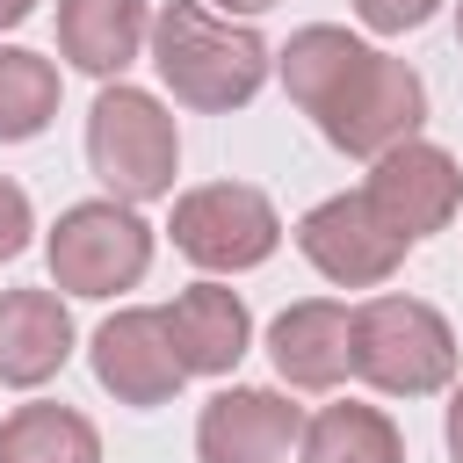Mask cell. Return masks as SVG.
<instances>
[{"mask_svg": "<svg viewBox=\"0 0 463 463\" xmlns=\"http://www.w3.org/2000/svg\"><path fill=\"white\" fill-rule=\"evenodd\" d=\"M29 232H36V210H29L22 181H7V174H0V260H14V253L29 246Z\"/></svg>", "mask_w": 463, "mask_h": 463, "instance_id": "20", "label": "cell"}, {"mask_svg": "<svg viewBox=\"0 0 463 463\" xmlns=\"http://www.w3.org/2000/svg\"><path fill=\"white\" fill-rule=\"evenodd\" d=\"M0 463H101V434L72 405H14L0 420Z\"/></svg>", "mask_w": 463, "mask_h": 463, "instance_id": "16", "label": "cell"}, {"mask_svg": "<svg viewBox=\"0 0 463 463\" xmlns=\"http://www.w3.org/2000/svg\"><path fill=\"white\" fill-rule=\"evenodd\" d=\"M174 253H188L210 275H246L282 246V217L253 181H203L174 195Z\"/></svg>", "mask_w": 463, "mask_h": 463, "instance_id": "6", "label": "cell"}, {"mask_svg": "<svg viewBox=\"0 0 463 463\" xmlns=\"http://www.w3.org/2000/svg\"><path fill=\"white\" fill-rule=\"evenodd\" d=\"M36 14V0H0V29H22Z\"/></svg>", "mask_w": 463, "mask_h": 463, "instance_id": "22", "label": "cell"}, {"mask_svg": "<svg viewBox=\"0 0 463 463\" xmlns=\"http://www.w3.org/2000/svg\"><path fill=\"white\" fill-rule=\"evenodd\" d=\"M369 43L362 36H347V29H333V22H311V29H297L282 51H275V72H282V94L311 116L318 101H326V87L362 58Z\"/></svg>", "mask_w": 463, "mask_h": 463, "instance_id": "17", "label": "cell"}, {"mask_svg": "<svg viewBox=\"0 0 463 463\" xmlns=\"http://www.w3.org/2000/svg\"><path fill=\"white\" fill-rule=\"evenodd\" d=\"M434 7H441V0H354L362 29H376V36H405V29L434 22Z\"/></svg>", "mask_w": 463, "mask_h": 463, "instance_id": "19", "label": "cell"}, {"mask_svg": "<svg viewBox=\"0 0 463 463\" xmlns=\"http://www.w3.org/2000/svg\"><path fill=\"white\" fill-rule=\"evenodd\" d=\"M311 123H318V137H326L333 152H347V159H383L391 145L420 137V123H427V87H420V72H412L405 58H391V51L369 43V51L326 87V101L311 109Z\"/></svg>", "mask_w": 463, "mask_h": 463, "instance_id": "4", "label": "cell"}, {"mask_svg": "<svg viewBox=\"0 0 463 463\" xmlns=\"http://www.w3.org/2000/svg\"><path fill=\"white\" fill-rule=\"evenodd\" d=\"M456 36H463V7H456Z\"/></svg>", "mask_w": 463, "mask_h": 463, "instance_id": "24", "label": "cell"}, {"mask_svg": "<svg viewBox=\"0 0 463 463\" xmlns=\"http://www.w3.org/2000/svg\"><path fill=\"white\" fill-rule=\"evenodd\" d=\"M87 354H94V383L116 405H137V412L145 405H166L188 383V369L174 354V333H166V311H152V304H130L116 318H101Z\"/></svg>", "mask_w": 463, "mask_h": 463, "instance_id": "9", "label": "cell"}, {"mask_svg": "<svg viewBox=\"0 0 463 463\" xmlns=\"http://www.w3.org/2000/svg\"><path fill=\"white\" fill-rule=\"evenodd\" d=\"M268 362L289 391H333L354 369V311L333 297H304L268 326Z\"/></svg>", "mask_w": 463, "mask_h": 463, "instance_id": "11", "label": "cell"}, {"mask_svg": "<svg viewBox=\"0 0 463 463\" xmlns=\"http://www.w3.org/2000/svg\"><path fill=\"white\" fill-rule=\"evenodd\" d=\"M354 376L383 398H434L456 383V326L427 297H369L354 304Z\"/></svg>", "mask_w": 463, "mask_h": 463, "instance_id": "3", "label": "cell"}, {"mask_svg": "<svg viewBox=\"0 0 463 463\" xmlns=\"http://www.w3.org/2000/svg\"><path fill=\"white\" fill-rule=\"evenodd\" d=\"M268 7H275V0H217V14H239V22H246V14H268Z\"/></svg>", "mask_w": 463, "mask_h": 463, "instance_id": "23", "label": "cell"}, {"mask_svg": "<svg viewBox=\"0 0 463 463\" xmlns=\"http://www.w3.org/2000/svg\"><path fill=\"white\" fill-rule=\"evenodd\" d=\"M449 456L463 463V383H456V398H449Z\"/></svg>", "mask_w": 463, "mask_h": 463, "instance_id": "21", "label": "cell"}, {"mask_svg": "<svg viewBox=\"0 0 463 463\" xmlns=\"http://www.w3.org/2000/svg\"><path fill=\"white\" fill-rule=\"evenodd\" d=\"M362 195H369V210H376L405 246H420V239H434V232L463 210V166H456L441 145L405 137V145H391L383 159H369Z\"/></svg>", "mask_w": 463, "mask_h": 463, "instance_id": "7", "label": "cell"}, {"mask_svg": "<svg viewBox=\"0 0 463 463\" xmlns=\"http://www.w3.org/2000/svg\"><path fill=\"white\" fill-rule=\"evenodd\" d=\"M51 116H58V65L43 51L0 43V145L36 137Z\"/></svg>", "mask_w": 463, "mask_h": 463, "instance_id": "18", "label": "cell"}, {"mask_svg": "<svg viewBox=\"0 0 463 463\" xmlns=\"http://www.w3.org/2000/svg\"><path fill=\"white\" fill-rule=\"evenodd\" d=\"M72 362V311L58 289H0V383L36 391Z\"/></svg>", "mask_w": 463, "mask_h": 463, "instance_id": "13", "label": "cell"}, {"mask_svg": "<svg viewBox=\"0 0 463 463\" xmlns=\"http://www.w3.org/2000/svg\"><path fill=\"white\" fill-rule=\"evenodd\" d=\"M297 463H405V441H398L391 412L340 398V405H318V412L304 420Z\"/></svg>", "mask_w": 463, "mask_h": 463, "instance_id": "15", "label": "cell"}, {"mask_svg": "<svg viewBox=\"0 0 463 463\" xmlns=\"http://www.w3.org/2000/svg\"><path fill=\"white\" fill-rule=\"evenodd\" d=\"M304 449V405L260 383H232L203 405L195 420V456L203 463H297Z\"/></svg>", "mask_w": 463, "mask_h": 463, "instance_id": "10", "label": "cell"}, {"mask_svg": "<svg viewBox=\"0 0 463 463\" xmlns=\"http://www.w3.org/2000/svg\"><path fill=\"white\" fill-rule=\"evenodd\" d=\"M152 43V7L145 0H58V51L65 65L94 80H123V65Z\"/></svg>", "mask_w": 463, "mask_h": 463, "instance_id": "14", "label": "cell"}, {"mask_svg": "<svg viewBox=\"0 0 463 463\" xmlns=\"http://www.w3.org/2000/svg\"><path fill=\"white\" fill-rule=\"evenodd\" d=\"M43 253H51V282L65 297H116V289L145 282V268H152V224L137 217V203H116V195L72 203V210H58Z\"/></svg>", "mask_w": 463, "mask_h": 463, "instance_id": "5", "label": "cell"}, {"mask_svg": "<svg viewBox=\"0 0 463 463\" xmlns=\"http://www.w3.org/2000/svg\"><path fill=\"white\" fill-rule=\"evenodd\" d=\"M297 253H304L326 282H340V289H376V282L398 275L405 239H398V232L369 210V195L354 188V195H326V203H311V210L297 217Z\"/></svg>", "mask_w": 463, "mask_h": 463, "instance_id": "8", "label": "cell"}, {"mask_svg": "<svg viewBox=\"0 0 463 463\" xmlns=\"http://www.w3.org/2000/svg\"><path fill=\"white\" fill-rule=\"evenodd\" d=\"M166 333H174V354L188 376H232L246 340H253V318H246V297L224 289V282H188L174 304H166Z\"/></svg>", "mask_w": 463, "mask_h": 463, "instance_id": "12", "label": "cell"}, {"mask_svg": "<svg viewBox=\"0 0 463 463\" xmlns=\"http://www.w3.org/2000/svg\"><path fill=\"white\" fill-rule=\"evenodd\" d=\"M87 166L116 203H159L174 195L181 174V130L159 109V94L130 87V80H101L94 109H87Z\"/></svg>", "mask_w": 463, "mask_h": 463, "instance_id": "2", "label": "cell"}, {"mask_svg": "<svg viewBox=\"0 0 463 463\" xmlns=\"http://www.w3.org/2000/svg\"><path fill=\"white\" fill-rule=\"evenodd\" d=\"M152 65H159V80H166V94L181 109L232 116V109H246L260 94L275 51L246 22H232V14H217L203 0H166L152 14Z\"/></svg>", "mask_w": 463, "mask_h": 463, "instance_id": "1", "label": "cell"}]
</instances>
